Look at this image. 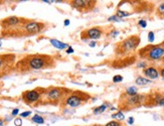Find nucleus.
Here are the masks:
<instances>
[{
  "label": "nucleus",
  "mask_w": 164,
  "mask_h": 126,
  "mask_svg": "<svg viewBox=\"0 0 164 126\" xmlns=\"http://www.w3.org/2000/svg\"><path fill=\"white\" fill-rule=\"evenodd\" d=\"M157 14L160 17H164V2L157 7Z\"/></svg>",
  "instance_id": "412c9836"
},
{
  "label": "nucleus",
  "mask_w": 164,
  "mask_h": 126,
  "mask_svg": "<svg viewBox=\"0 0 164 126\" xmlns=\"http://www.w3.org/2000/svg\"><path fill=\"white\" fill-rule=\"evenodd\" d=\"M44 24L40 23V22H35V21H29L24 25V30L27 33L33 34V33H38L40 30L44 28Z\"/></svg>",
  "instance_id": "9d476101"
},
{
  "label": "nucleus",
  "mask_w": 164,
  "mask_h": 126,
  "mask_svg": "<svg viewBox=\"0 0 164 126\" xmlns=\"http://www.w3.org/2000/svg\"><path fill=\"white\" fill-rule=\"evenodd\" d=\"M95 4H96V1H92V0H74V1H71V6L77 9L89 10L93 8Z\"/></svg>",
  "instance_id": "6e6552de"
},
{
  "label": "nucleus",
  "mask_w": 164,
  "mask_h": 126,
  "mask_svg": "<svg viewBox=\"0 0 164 126\" xmlns=\"http://www.w3.org/2000/svg\"><path fill=\"white\" fill-rule=\"evenodd\" d=\"M159 74H160V76L162 77V78L164 79V67H163V68H162V69H161V70H160Z\"/></svg>",
  "instance_id": "f704fd0d"
},
{
  "label": "nucleus",
  "mask_w": 164,
  "mask_h": 126,
  "mask_svg": "<svg viewBox=\"0 0 164 126\" xmlns=\"http://www.w3.org/2000/svg\"><path fill=\"white\" fill-rule=\"evenodd\" d=\"M112 118L114 120H116V121H122V120L125 119V115L124 113L122 112V111H118L117 113H114L113 115H112Z\"/></svg>",
  "instance_id": "dca6fc26"
},
{
  "label": "nucleus",
  "mask_w": 164,
  "mask_h": 126,
  "mask_svg": "<svg viewBox=\"0 0 164 126\" xmlns=\"http://www.w3.org/2000/svg\"><path fill=\"white\" fill-rule=\"evenodd\" d=\"M70 23H71V21L68 20V19H65V22H64L65 26H68V25H70Z\"/></svg>",
  "instance_id": "c9c22d12"
},
{
  "label": "nucleus",
  "mask_w": 164,
  "mask_h": 126,
  "mask_svg": "<svg viewBox=\"0 0 164 126\" xmlns=\"http://www.w3.org/2000/svg\"><path fill=\"white\" fill-rule=\"evenodd\" d=\"M89 45H90L91 48H95L97 45V42L95 41H90V44H89Z\"/></svg>",
  "instance_id": "473e14b6"
},
{
  "label": "nucleus",
  "mask_w": 164,
  "mask_h": 126,
  "mask_svg": "<svg viewBox=\"0 0 164 126\" xmlns=\"http://www.w3.org/2000/svg\"><path fill=\"white\" fill-rule=\"evenodd\" d=\"M64 95V91L59 88H51L47 91V98L53 102L59 101L62 98Z\"/></svg>",
  "instance_id": "1a4fd4ad"
},
{
  "label": "nucleus",
  "mask_w": 164,
  "mask_h": 126,
  "mask_svg": "<svg viewBox=\"0 0 164 126\" xmlns=\"http://www.w3.org/2000/svg\"><path fill=\"white\" fill-rule=\"evenodd\" d=\"M130 14H131L130 12H127V11H124V10H117V12H116V15L119 17V18H123V17L129 16Z\"/></svg>",
  "instance_id": "aec40b11"
},
{
  "label": "nucleus",
  "mask_w": 164,
  "mask_h": 126,
  "mask_svg": "<svg viewBox=\"0 0 164 126\" xmlns=\"http://www.w3.org/2000/svg\"><path fill=\"white\" fill-rule=\"evenodd\" d=\"M1 45H2V42H1V41H0V47H1Z\"/></svg>",
  "instance_id": "4c0bfd02"
},
{
  "label": "nucleus",
  "mask_w": 164,
  "mask_h": 126,
  "mask_svg": "<svg viewBox=\"0 0 164 126\" xmlns=\"http://www.w3.org/2000/svg\"><path fill=\"white\" fill-rule=\"evenodd\" d=\"M143 74L145 75V78H147L149 80H156L159 78V76H160L159 71H158L155 67L145 68L144 71H143Z\"/></svg>",
  "instance_id": "9b49d317"
},
{
  "label": "nucleus",
  "mask_w": 164,
  "mask_h": 126,
  "mask_svg": "<svg viewBox=\"0 0 164 126\" xmlns=\"http://www.w3.org/2000/svg\"><path fill=\"white\" fill-rule=\"evenodd\" d=\"M146 100V97L144 95H139V94H137V95L135 96H132V97H127L124 102L122 103V106L123 108L126 107H130V108H135V107H138V106L142 105L143 102H144Z\"/></svg>",
  "instance_id": "20e7f679"
},
{
  "label": "nucleus",
  "mask_w": 164,
  "mask_h": 126,
  "mask_svg": "<svg viewBox=\"0 0 164 126\" xmlns=\"http://www.w3.org/2000/svg\"><path fill=\"white\" fill-rule=\"evenodd\" d=\"M105 126H121V123L116 120H112V121H109Z\"/></svg>",
  "instance_id": "4be33fe9"
},
{
  "label": "nucleus",
  "mask_w": 164,
  "mask_h": 126,
  "mask_svg": "<svg viewBox=\"0 0 164 126\" xmlns=\"http://www.w3.org/2000/svg\"><path fill=\"white\" fill-rule=\"evenodd\" d=\"M73 53H74V48L71 47H68L67 50V54H73Z\"/></svg>",
  "instance_id": "72a5a7b5"
},
{
  "label": "nucleus",
  "mask_w": 164,
  "mask_h": 126,
  "mask_svg": "<svg viewBox=\"0 0 164 126\" xmlns=\"http://www.w3.org/2000/svg\"><path fill=\"white\" fill-rule=\"evenodd\" d=\"M106 109H107V105H106V104H103V105L99 106V107L95 108V109L93 110V112H94V114H96V115H98V114L103 113Z\"/></svg>",
  "instance_id": "a211bd4d"
},
{
  "label": "nucleus",
  "mask_w": 164,
  "mask_h": 126,
  "mask_svg": "<svg viewBox=\"0 0 164 126\" xmlns=\"http://www.w3.org/2000/svg\"><path fill=\"white\" fill-rule=\"evenodd\" d=\"M103 34V30L101 29L100 27H92V28H89V29L83 31L82 32V38L83 39L86 38H89V39H99L101 38Z\"/></svg>",
  "instance_id": "423d86ee"
},
{
  "label": "nucleus",
  "mask_w": 164,
  "mask_h": 126,
  "mask_svg": "<svg viewBox=\"0 0 164 126\" xmlns=\"http://www.w3.org/2000/svg\"><path fill=\"white\" fill-rule=\"evenodd\" d=\"M123 81V77L121 75H116L113 77V82L114 83H121Z\"/></svg>",
  "instance_id": "b1692460"
},
{
  "label": "nucleus",
  "mask_w": 164,
  "mask_h": 126,
  "mask_svg": "<svg viewBox=\"0 0 164 126\" xmlns=\"http://www.w3.org/2000/svg\"><path fill=\"white\" fill-rule=\"evenodd\" d=\"M140 44V38L137 35H132L123 41L118 47L117 53L121 55H127L129 53H132L137 48Z\"/></svg>",
  "instance_id": "f257e3e1"
},
{
  "label": "nucleus",
  "mask_w": 164,
  "mask_h": 126,
  "mask_svg": "<svg viewBox=\"0 0 164 126\" xmlns=\"http://www.w3.org/2000/svg\"><path fill=\"white\" fill-rule=\"evenodd\" d=\"M146 66H147V64H146L145 62H141V63H139V64L137 65V67H138V68H142V69L144 68V69H145Z\"/></svg>",
  "instance_id": "c756f323"
},
{
  "label": "nucleus",
  "mask_w": 164,
  "mask_h": 126,
  "mask_svg": "<svg viewBox=\"0 0 164 126\" xmlns=\"http://www.w3.org/2000/svg\"><path fill=\"white\" fill-rule=\"evenodd\" d=\"M155 41V34L153 31H149L148 33V41L149 42H153Z\"/></svg>",
  "instance_id": "5701e85b"
},
{
  "label": "nucleus",
  "mask_w": 164,
  "mask_h": 126,
  "mask_svg": "<svg viewBox=\"0 0 164 126\" xmlns=\"http://www.w3.org/2000/svg\"><path fill=\"white\" fill-rule=\"evenodd\" d=\"M138 94V90L136 87H129L128 89H126V95L129 97L135 96Z\"/></svg>",
  "instance_id": "f3484780"
},
{
  "label": "nucleus",
  "mask_w": 164,
  "mask_h": 126,
  "mask_svg": "<svg viewBox=\"0 0 164 126\" xmlns=\"http://www.w3.org/2000/svg\"><path fill=\"white\" fill-rule=\"evenodd\" d=\"M86 97H88V96L85 95V94H82V93L71 94V95L67 97V99H65V104L73 108L79 107V106H80L85 101L88 100Z\"/></svg>",
  "instance_id": "7ed1b4c3"
},
{
  "label": "nucleus",
  "mask_w": 164,
  "mask_h": 126,
  "mask_svg": "<svg viewBox=\"0 0 164 126\" xmlns=\"http://www.w3.org/2000/svg\"><path fill=\"white\" fill-rule=\"evenodd\" d=\"M109 21H115V22H118V21H121V18H119L117 15H113V16H110L108 19Z\"/></svg>",
  "instance_id": "bb28decb"
},
{
  "label": "nucleus",
  "mask_w": 164,
  "mask_h": 126,
  "mask_svg": "<svg viewBox=\"0 0 164 126\" xmlns=\"http://www.w3.org/2000/svg\"><path fill=\"white\" fill-rule=\"evenodd\" d=\"M20 22V19L18 17H15V16H11V17H8L4 20V23L6 26L5 27H9V26H15Z\"/></svg>",
  "instance_id": "ddd939ff"
},
{
  "label": "nucleus",
  "mask_w": 164,
  "mask_h": 126,
  "mask_svg": "<svg viewBox=\"0 0 164 126\" xmlns=\"http://www.w3.org/2000/svg\"><path fill=\"white\" fill-rule=\"evenodd\" d=\"M19 113V109H13V111H12V113H11V115L12 116H15V115H17V114Z\"/></svg>",
  "instance_id": "2f4dec72"
},
{
  "label": "nucleus",
  "mask_w": 164,
  "mask_h": 126,
  "mask_svg": "<svg viewBox=\"0 0 164 126\" xmlns=\"http://www.w3.org/2000/svg\"><path fill=\"white\" fill-rule=\"evenodd\" d=\"M50 59L45 56H33L28 60V67L32 70H41L50 65Z\"/></svg>",
  "instance_id": "f03ea898"
},
{
  "label": "nucleus",
  "mask_w": 164,
  "mask_h": 126,
  "mask_svg": "<svg viewBox=\"0 0 164 126\" xmlns=\"http://www.w3.org/2000/svg\"><path fill=\"white\" fill-rule=\"evenodd\" d=\"M40 98V93L37 90H31V91H26L22 94V99L25 103L27 104H32L35 103L39 100Z\"/></svg>",
  "instance_id": "0eeeda50"
},
{
  "label": "nucleus",
  "mask_w": 164,
  "mask_h": 126,
  "mask_svg": "<svg viewBox=\"0 0 164 126\" xmlns=\"http://www.w3.org/2000/svg\"><path fill=\"white\" fill-rule=\"evenodd\" d=\"M31 114V111H25V112H22L20 114V116L22 117V118H25V117H28Z\"/></svg>",
  "instance_id": "c85d7f7f"
},
{
  "label": "nucleus",
  "mask_w": 164,
  "mask_h": 126,
  "mask_svg": "<svg viewBox=\"0 0 164 126\" xmlns=\"http://www.w3.org/2000/svg\"><path fill=\"white\" fill-rule=\"evenodd\" d=\"M14 124H15V126H21L22 125L21 118H16L15 120H14Z\"/></svg>",
  "instance_id": "cd10ccee"
},
{
  "label": "nucleus",
  "mask_w": 164,
  "mask_h": 126,
  "mask_svg": "<svg viewBox=\"0 0 164 126\" xmlns=\"http://www.w3.org/2000/svg\"><path fill=\"white\" fill-rule=\"evenodd\" d=\"M135 83H136L138 86H145V85L150 84L151 80L145 78V77H138L136 79V81H135Z\"/></svg>",
  "instance_id": "2eb2a0df"
},
{
  "label": "nucleus",
  "mask_w": 164,
  "mask_h": 126,
  "mask_svg": "<svg viewBox=\"0 0 164 126\" xmlns=\"http://www.w3.org/2000/svg\"><path fill=\"white\" fill-rule=\"evenodd\" d=\"M164 57V48L161 45H155L151 47L146 53V58L149 61H158Z\"/></svg>",
  "instance_id": "39448f33"
},
{
  "label": "nucleus",
  "mask_w": 164,
  "mask_h": 126,
  "mask_svg": "<svg viewBox=\"0 0 164 126\" xmlns=\"http://www.w3.org/2000/svg\"><path fill=\"white\" fill-rule=\"evenodd\" d=\"M14 60V56H0V72L9 66L10 62Z\"/></svg>",
  "instance_id": "f8f14e48"
},
{
  "label": "nucleus",
  "mask_w": 164,
  "mask_h": 126,
  "mask_svg": "<svg viewBox=\"0 0 164 126\" xmlns=\"http://www.w3.org/2000/svg\"><path fill=\"white\" fill-rule=\"evenodd\" d=\"M134 121H135L134 117H129V118H128V120H127L128 124H130V125H132V124H133V123H134Z\"/></svg>",
  "instance_id": "7c9ffc66"
},
{
  "label": "nucleus",
  "mask_w": 164,
  "mask_h": 126,
  "mask_svg": "<svg viewBox=\"0 0 164 126\" xmlns=\"http://www.w3.org/2000/svg\"><path fill=\"white\" fill-rule=\"evenodd\" d=\"M50 44L53 45L54 48H59V50H65V48H68V45L67 44L57 41V39H50Z\"/></svg>",
  "instance_id": "4468645a"
},
{
  "label": "nucleus",
  "mask_w": 164,
  "mask_h": 126,
  "mask_svg": "<svg viewBox=\"0 0 164 126\" xmlns=\"http://www.w3.org/2000/svg\"><path fill=\"white\" fill-rule=\"evenodd\" d=\"M138 25H139L140 27L145 28L146 26H147V22H146L145 19H140V20L138 21Z\"/></svg>",
  "instance_id": "a878e982"
},
{
  "label": "nucleus",
  "mask_w": 164,
  "mask_h": 126,
  "mask_svg": "<svg viewBox=\"0 0 164 126\" xmlns=\"http://www.w3.org/2000/svg\"><path fill=\"white\" fill-rule=\"evenodd\" d=\"M0 126H4V121L2 119H0Z\"/></svg>",
  "instance_id": "e433bc0d"
},
{
  "label": "nucleus",
  "mask_w": 164,
  "mask_h": 126,
  "mask_svg": "<svg viewBox=\"0 0 164 126\" xmlns=\"http://www.w3.org/2000/svg\"><path fill=\"white\" fill-rule=\"evenodd\" d=\"M31 120H32L34 123H37V124H44V119L40 115H34Z\"/></svg>",
  "instance_id": "6ab92c4d"
},
{
  "label": "nucleus",
  "mask_w": 164,
  "mask_h": 126,
  "mask_svg": "<svg viewBox=\"0 0 164 126\" xmlns=\"http://www.w3.org/2000/svg\"><path fill=\"white\" fill-rule=\"evenodd\" d=\"M119 33H120V31L117 30V29H113V30H111L110 32H109V34H110V38H116V36L119 35Z\"/></svg>",
  "instance_id": "393cba45"
}]
</instances>
